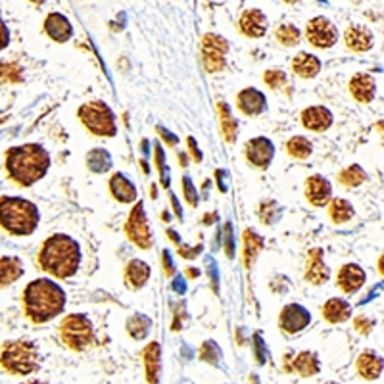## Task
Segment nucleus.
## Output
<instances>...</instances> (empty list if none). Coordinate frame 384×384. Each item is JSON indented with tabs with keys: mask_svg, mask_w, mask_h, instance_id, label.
Wrapping results in <instances>:
<instances>
[{
	"mask_svg": "<svg viewBox=\"0 0 384 384\" xmlns=\"http://www.w3.org/2000/svg\"><path fill=\"white\" fill-rule=\"evenodd\" d=\"M110 191H112V196L121 204H131L137 200V186L131 183L123 173H115L110 179Z\"/></svg>",
	"mask_w": 384,
	"mask_h": 384,
	"instance_id": "obj_21",
	"label": "nucleus"
},
{
	"mask_svg": "<svg viewBox=\"0 0 384 384\" xmlns=\"http://www.w3.org/2000/svg\"><path fill=\"white\" fill-rule=\"evenodd\" d=\"M125 232H127L131 242H135L138 248H142V250L152 248V230L148 225V217L145 214V204L142 202H138L137 206L131 209L129 219L125 225Z\"/></svg>",
	"mask_w": 384,
	"mask_h": 384,
	"instance_id": "obj_8",
	"label": "nucleus"
},
{
	"mask_svg": "<svg viewBox=\"0 0 384 384\" xmlns=\"http://www.w3.org/2000/svg\"><path fill=\"white\" fill-rule=\"evenodd\" d=\"M25 313L33 323H46L60 315L66 307V292L50 279H37L23 292Z\"/></svg>",
	"mask_w": 384,
	"mask_h": 384,
	"instance_id": "obj_1",
	"label": "nucleus"
},
{
	"mask_svg": "<svg viewBox=\"0 0 384 384\" xmlns=\"http://www.w3.org/2000/svg\"><path fill=\"white\" fill-rule=\"evenodd\" d=\"M365 279H367V275H365V271L360 265L348 263L338 273V286L346 294H353V292H357L365 284Z\"/></svg>",
	"mask_w": 384,
	"mask_h": 384,
	"instance_id": "obj_14",
	"label": "nucleus"
},
{
	"mask_svg": "<svg viewBox=\"0 0 384 384\" xmlns=\"http://www.w3.org/2000/svg\"><path fill=\"white\" fill-rule=\"evenodd\" d=\"M45 31L46 35L54 38L56 43H66L73 35V27H71L69 20L64 14H58V12L48 14L45 22Z\"/></svg>",
	"mask_w": 384,
	"mask_h": 384,
	"instance_id": "obj_18",
	"label": "nucleus"
},
{
	"mask_svg": "<svg viewBox=\"0 0 384 384\" xmlns=\"http://www.w3.org/2000/svg\"><path fill=\"white\" fill-rule=\"evenodd\" d=\"M352 315V306L340 298H330L323 306V317L329 323H344Z\"/></svg>",
	"mask_w": 384,
	"mask_h": 384,
	"instance_id": "obj_27",
	"label": "nucleus"
},
{
	"mask_svg": "<svg viewBox=\"0 0 384 384\" xmlns=\"http://www.w3.org/2000/svg\"><path fill=\"white\" fill-rule=\"evenodd\" d=\"M156 161H158V169H160V175L163 177V184L168 186V184H169V173H168V165H165V156H163V150H161V146H156Z\"/></svg>",
	"mask_w": 384,
	"mask_h": 384,
	"instance_id": "obj_41",
	"label": "nucleus"
},
{
	"mask_svg": "<svg viewBox=\"0 0 384 384\" xmlns=\"http://www.w3.org/2000/svg\"><path fill=\"white\" fill-rule=\"evenodd\" d=\"M217 112H219V119H221V133L227 142H235L238 135V121L235 119V115L230 114L229 106L225 102L217 104Z\"/></svg>",
	"mask_w": 384,
	"mask_h": 384,
	"instance_id": "obj_30",
	"label": "nucleus"
},
{
	"mask_svg": "<svg viewBox=\"0 0 384 384\" xmlns=\"http://www.w3.org/2000/svg\"><path fill=\"white\" fill-rule=\"evenodd\" d=\"M330 276V271L325 265L323 261V250L321 248H315L309 252V260H307V269H306V279L315 286L327 283Z\"/></svg>",
	"mask_w": 384,
	"mask_h": 384,
	"instance_id": "obj_19",
	"label": "nucleus"
},
{
	"mask_svg": "<svg viewBox=\"0 0 384 384\" xmlns=\"http://www.w3.org/2000/svg\"><path fill=\"white\" fill-rule=\"evenodd\" d=\"M237 104L238 110L246 115H260L267 108L265 94L258 89H244V91L238 92Z\"/></svg>",
	"mask_w": 384,
	"mask_h": 384,
	"instance_id": "obj_15",
	"label": "nucleus"
},
{
	"mask_svg": "<svg viewBox=\"0 0 384 384\" xmlns=\"http://www.w3.org/2000/svg\"><path fill=\"white\" fill-rule=\"evenodd\" d=\"M150 327H152V321L146 317V315H133L129 321H127V330L133 338L137 340H142V338L150 332Z\"/></svg>",
	"mask_w": 384,
	"mask_h": 384,
	"instance_id": "obj_36",
	"label": "nucleus"
},
{
	"mask_svg": "<svg viewBox=\"0 0 384 384\" xmlns=\"http://www.w3.org/2000/svg\"><path fill=\"white\" fill-rule=\"evenodd\" d=\"M60 337L68 348L81 352L87 346H91L92 338H94L91 319L84 317L83 313L68 315L60 325Z\"/></svg>",
	"mask_w": 384,
	"mask_h": 384,
	"instance_id": "obj_7",
	"label": "nucleus"
},
{
	"mask_svg": "<svg viewBox=\"0 0 384 384\" xmlns=\"http://www.w3.org/2000/svg\"><path fill=\"white\" fill-rule=\"evenodd\" d=\"M87 165L94 173H104L112 168V156L104 148H94L87 154Z\"/></svg>",
	"mask_w": 384,
	"mask_h": 384,
	"instance_id": "obj_32",
	"label": "nucleus"
},
{
	"mask_svg": "<svg viewBox=\"0 0 384 384\" xmlns=\"http://www.w3.org/2000/svg\"><path fill=\"white\" fill-rule=\"evenodd\" d=\"M302 123H304L306 129L323 133V131H327L332 125V114H330L329 108L325 106L306 108L302 112Z\"/></svg>",
	"mask_w": 384,
	"mask_h": 384,
	"instance_id": "obj_16",
	"label": "nucleus"
},
{
	"mask_svg": "<svg viewBox=\"0 0 384 384\" xmlns=\"http://www.w3.org/2000/svg\"><path fill=\"white\" fill-rule=\"evenodd\" d=\"M263 79H265V83H267L271 89H281V87L286 84V73L281 71V69H269V71H265Z\"/></svg>",
	"mask_w": 384,
	"mask_h": 384,
	"instance_id": "obj_39",
	"label": "nucleus"
},
{
	"mask_svg": "<svg viewBox=\"0 0 384 384\" xmlns=\"http://www.w3.org/2000/svg\"><path fill=\"white\" fill-rule=\"evenodd\" d=\"M161 260H163V267H165V273H168V275H173V263H171L169 252H163Z\"/></svg>",
	"mask_w": 384,
	"mask_h": 384,
	"instance_id": "obj_46",
	"label": "nucleus"
},
{
	"mask_svg": "<svg viewBox=\"0 0 384 384\" xmlns=\"http://www.w3.org/2000/svg\"><path fill=\"white\" fill-rule=\"evenodd\" d=\"M357 373L367 381H375L383 375V360L373 352H363L357 357Z\"/></svg>",
	"mask_w": 384,
	"mask_h": 384,
	"instance_id": "obj_26",
	"label": "nucleus"
},
{
	"mask_svg": "<svg viewBox=\"0 0 384 384\" xmlns=\"http://www.w3.org/2000/svg\"><path fill=\"white\" fill-rule=\"evenodd\" d=\"M23 275V263L20 258L6 256L0 258V286H8Z\"/></svg>",
	"mask_w": 384,
	"mask_h": 384,
	"instance_id": "obj_28",
	"label": "nucleus"
},
{
	"mask_svg": "<svg viewBox=\"0 0 384 384\" xmlns=\"http://www.w3.org/2000/svg\"><path fill=\"white\" fill-rule=\"evenodd\" d=\"M240 31L244 33L246 37L260 38L265 35L267 31V17L261 10H246L242 17H240Z\"/></svg>",
	"mask_w": 384,
	"mask_h": 384,
	"instance_id": "obj_17",
	"label": "nucleus"
},
{
	"mask_svg": "<svg viewBox=\"0 0 384 384\" xmlns=\"http://www.w3.org/2000/svg\"><path fill=\"white\" fill-rule=\"evenodd\" d=\"M330 194H332V186H330V183L325 177L313 175L306 181V196L311 206H327Z\"/></svg>",
	"mask_w": 384,
	"mask_h": 384,
	"instance_id": "obj_13",
	"label": "nucleus"
},
{
	"mask_svg": "<svg viewBox=\"0 0 384 384\" xmlns=\"http://www.w3.org/2000/svg\"><path fill=\"white\" fill-rule=\"evenodd\" d=\"M355 329L360 330V332H363V334H369V330L373 329V321L361 315V317L355 319Z\"/></svg>",
	"mask_w": 384,
	"mask_h": 384,
	"instance_id": "obj_42",
	"label": "nucleus"
},
{
	"mask_svg": "<svg viewBox=\"0 0 384 384\" xmlns=\"http://www.w3.org/2000/svg\"><path fill=\"white\" fill-rule=\"evenodd\" d=\"M79 119L96 137H115V115L102 100H92L79 108Z\"/></svg>",
	"mask_w": 384,
	"mask_h": 384,
	"instance_id": "obj_6",
	"label": "nucleus"
},
{
	"mask_svg": "<svg viewBox=\"0 0 384 384\" xmlns=\"http://www.w3.org/2000/svg\"><path fill=\"white\" fill-rule=\"evenodd\" d=\"M311 321V315L307 311L306 307L300 306V304H288V306L283 307L281 311V319H279V325L284 332L288 334H296L300 330H304Z\"/></svg>",
	"mask_w": 384,
	"mask_h": 384,
	"instance_id": "obj_11",
	"label": "nucleus"
},
{
	"mask_svg": "<svg viewBox=\"0 0 384 384\" xmlns=\"http://www.w3.org/2000/svg\"><path fill=\"white\" fill-rule=\"evenodd\" d=\"M284 2H288V4H296L298 0H284Z\"/></svg>",
	"mask_w": 384,
	"mask_h": 384,
	"instance_id": "obj_50",
	"label": "nucleus"
},
{
	"mask_svg": "<svg viewBox=\"0 0 384 384\" xmlns=\"http://www.w3.org/2000/svg\"><path fill=\"white\" fill-rule=\"evenodd\" d=\"M344 40L353 52H365L373 46V33L365 25H352L346 31Z\"/></svg>",
	"mask_w": 384,
	"mask_h": 384,
	"instance_id": "obj_22",
	"label": "nucleus"
},
{
	"mask_svg": "<svg viewBox=\"0 0 384 384\" xmlns=\"http://www.w3.org/2000/svg\"><path fill=\"white\" fill-rule=\"evenodd\" d=\"M23 81V68L15 61H0V84H15Z\"/></svg>",
	"mask_w": 384,
	"mask_h": 384,
	"instance_id": "obj_34",
	"label": "nucleus"
},
{
	"mask_svg": "<svg viewBox=\"0 0 384 384\" xmlns=\"http://www.w3.org/2000/svg\"><path fill=\"white\" fill-rule=\"evenodd\" d=\"M227 256L232 258L235 250H232V235H230V225H227Z\"/></svg>",
	"mask_w": 384,
	"mask_h": 384,
	"instance_id": "obj_47",
	"label": "nucleus"
},
{
	"mask_svg": "<svg viewBox=\"0 0 384 384\" xmlns=\"http://www.w3.org/2000/svg\"><path fill=\"white\" fill-rule=\"evenodd\" d=\"M229 50V43L215 33H207L202 38V61L209 73H217L225 69V56Z\"/></svg>",
	"mask_w": 384,
	"mask_h": 384,
	"instance_id": "obj_9",
	"label": "nucleus"
},
{
	"mask_svg": "<svg viewBox=\"0 0 384 384\" xmlns=\"http://www.w3.org/2000/svg\"><path fill=\"white\" fill-rule=\"evenodd\" d=\"M286 150L290 154L292 158H296V160H306L311 156L313 152V146L311 142L307 140L306 137H292L288 140V145H286Z\"/></svg>",
	"mask_w": 384,
	"mask_h": 384,
	"instance_id": "obj_35",
	"label": "nucleus"
},
{
	"mask_svg": "<svg viewBox=\"0 0 384 384\" xmlns=\"http://www.w3.org/2000/svg\"><path fill=\"white\" fill-rule=\"evenodd\" d=\"M31 2H35V4H43V2H46V0H31Z\"/></svg>",
	"mask_w": 384,
	"mask_h": 384,
	"instance_id": "obj_49",
	"label": "nucleus"
},
{
	"mask_svg": "<svg viewBox=\"0 0 384 384\" xmlns=\"http://www.w3.org/2000/svg\"><path fill=\"white\" fill-rule=\"evenodd\" d=\"M292 69H294L296 75L304 77V79H311L321 71V60L313 54L302 52L292 60Z\"/></svg>",
	"mask_w": 384,
	"mask_h": 384,
	"instance_id": "obj_25",
	"label": "nucleus"
},
{
	"mask_svg": "<svg viewBox=\"0 0 384 384\" xmlns=\"http://www.w3.org/2000/svg\"><path fill=\"white\" fill-rule=\"evenodd\" d=\"M327 384H337V383H327Z\"/></svg>",
	"mask_w": 384,
	"mask_h": 384,
	"instance_id": "obj_52",
	"label": "nucleus"
},
{
	"mask_svg": "<svg viewBox=\"0 0 384 384\" xmlns=\"http://www.w3.org/2000/svg\"><path fill=\"white\" fill-rule=\"evenodd\" d=\"M0 363L12 375H29L38 367V350L27 340L8 342L0 355Z\"/></svg>",
	"mask_w": 384,
	"mask_h": 384,
	"instance_id": "obj_5",
	"label": "nucleus"
},
{
	"mask_svg": "<svg viewBox=\"0 0 384 384\" xmlns=\"http://www.w3.org/2000/svg\"><path fill=\"white\" fill-rule=\"evenodd\" d=\"M158 133H160V137L168 142L169 146H175L177 142H179V138L175 137V135H171L168 129H163V127H158Z\"/></svg>",
	"mask_w": 384,
	"mask_h": 384,
	"instance_id": "obj_44",
	"label": "nucleus"
},
{
	"mask_svg": "<svg viewBox=\"0 0 384 384\" xmlns=\"http://www.w3.org/2000/svg\"><path fill=\"white\" fill-rule=\"evenodd\" d=\"M38 263L46 273L56 279H69L77 273L81 263V248L68 235H54L46 240L40 252Z\"/></svg>",
	"mask_w": 384,
	"mask_h": 384,
	"instance_id": "obj_3",
	"label": "nucleus"
},
{
	"mask_svg": "<svg viewBox=\"0 0 384 384\" xmlns=\"http://www.w3.org/2000/svg\"><path fill=\"white\" fill-rule=\"evenodd\" d=\"M150 279V265L142 260L129 261V265L125 269V281L131 288H142Z\"/></svg>",
	"mask_w": 384,
	"mask_h": 384,
	"instance_id": "obj_24",
	"label": "nucleus"
},
{
	"mask_svg": "<svg viewBox=\"0 0 384 384\" xmlns=\"http://www.w3.org/2000/svg\"><path fill=\"white\" fill-rule=\"evenodd\" d=\"M306 35H307V40H309L313 46H317V48H330V46L337 43L338 31L337 27L327 20V17L319 15V17L309 20Z\"/></svg>",
	"mask_w": 384,
	"mask_h": 384,
	"instance_id": "obj_10",
	"label": "nucleus"
},
{
	"mask_svg": "<svg viewBox=\"0 0 384 384\" xmlns=\"http://www.w3.org/2000/svg\"><path fill=\"white\" fill-rule=\"evenodd\" d=\"M189 148H191V154H194V161L202 160V152L198 150V146H196V140L192 137H189Z\"/></svg>",
	"mask_w": 384,
	"mask_h": 384,
	"instance_id": "obj_45",
	"label": "nucleus"
},
{
	"mask_svg": "<svg viewBox=\"0 0 384 384\" xmlns=\"http://www.w3.org/2000/svg\"><path fill=\"white\" fill-rule=\"evenodd\" d=\"M263 248V240L258 232H253L252 229L244 230V267L250 269L252 263L258 260V253Z\"/></svg>",
	"mask_w": 384,
	"mask_h": 384,
	"instance_id": "obj_31",
	"label": "nucleus"
},
{
	"mask_svg": "<svg viewBox=\"0 0 384 384\" xmlns=\"http://www.w3.org/2000/svg\"><path fill=\"white\" fill-rule=\"evenodd\" d=\"M183 189L184 196L189 200V204H191V206H198V194H196V189H194V184L191 183L189 177H183Z\"/></svg>",
	"mask_w": 384,
	"mask_h": 384,
	"instance_id": "obj_40",
	"label": "nucleus"
},
{
	"mask_svg": "<svg viewBox=\"0 0 384 384\" xmlns=\"http://www.w3.org/2000/svg\"><path fill=\"white\" fill-rule=\"evenodd\" d=\"M365 179H367V173L363 171V169L357 165V163H353L348 169H344L340 177H338V181L346 186H360L361 183H365Z\"/></svg>",
	"mask_w": 384,
	"mask_h": 384,
	"instance_id": "obj_37",
	"label": "nucleus"
},
{
	"mask_svg": "<svg viewBox=\"0 0 384 384\" xmlns=\"http://www.w3.org/2000/svg\"><path fill=\"white\" fill-rule=\"evenodd\" d=\"M145 371L146 378L150 384H160L161 371V348L158 342L146 346L145 350Z\"/></svg>",
	"mask_w": 384,
	"mask_h": 384,
	"instance_id": "obj_23",
	"label": "nucleus"
},
{
	"mask_svg": "<svg viewBox=\"0 0 384 384\" xmlns=\"http://www.w3.org/2000/svg\"><path fill=\"white\" fill-rule=\"evenodd\" d=\"M273 156H275V146H273V142L269 138L258 137L248 140V145H246V158H248V161L252 165L260 169L269 168V163L273 161Z\"/></svg>",
	"mask_w": 384,
	"mask_h": 384,
	"instance_id": "obj_12",
	"label": "nucleus"
},
{
	"mask_svg": "<svg viewBox=\"0 0 384 384\" xmlns=\"http://www.w3.org/2000/svg\"><path fill=\"white\" fill-rule=\"evenodd\" d=\"M319 360L313 352H302L292 361L290 371H296L302 376H313L319 373Z\"/></svg>",
	"mask_w": 384,
	"mask_h": 384,
	"instance_id": "obj_29",
	"label": "nucleus"
},
{
	"mask_svg": "<svg viewBox=\"0 0 384 384\" xmlns=\"http://www.w3.org/2000/svg\"><path fill=\"white\" fill-rule=\"evenodd\" d=\"M25 384H46V383H38V381H33V383H25Z\"/></svg>",
	"mask_w": 384,
	"mask_h": 384,
	"instance_id": "obj_51",
	"label": "nucleus"
},
{
	"mask_svg": "<svg viewBox=\"0 0 384 384\" xmlns=\"http://www.w3.org/2000/svg\"><path fill=\"white\" fill-rule=\"evenodd\" d=\"M330 219L334 223H346L353 217V206L344 198H334L329 206Z\"/></svg>",
	"mask_w": 384,
	"mask_h": 384,
	"instance_id": "obj_33",
	"label": "nucleus"
},
{
	"mask_svg": "<svg viewBox=\"0 0 384 384\" xmlns=\"http://www.w3.org/2000/svg\"><path fill=\"white\" fill-rule=\"evenodd\" d=\"M10 43V31H8L6 23L2 22V17H0V50H4Z\"/></svg>",
	"mask_w": 384,
	"mask_h": 384,
	"instance_id": "obj_43",
	"label": "nucleus"
},
{
	"mask_svg": "<svg viewBox=\"0 0 384 384\" xmlns=\"http://www.w3.org/2000/svg\"><path fill=\"white\" fill-rule=\"evenodd\" d=\"M350 92L353 94V98L363 104H369L371 100L375 98L376 84L375 79L369 73H355L350 81Z\"/></svg>",
	"mask_w": 384,
	"mask_h": 384,
	"instance_id": "obj_20",
	"label": "nucleus"
},
{
	"mask_svg": "<svg viewBox=\"0 0 384 384\" xmlns=\"http://www.w3.org/2000/svg\"><path fill=\"white\" fill-rule=\"evenodd\" d=\"M300 38H302V33L292 23H284L276 29V40L284 46H296L300 43Z\"/></svg>",
	"mask_w": 384,
	"mask_h": 384,
	"instance_id": "obj_38",
	"label": "nucleus"
},
{
	"mask_svg": "<svg viewBox=\"0 0 384 384\" xmlns=\"http://www.w3.org/2000/svg\"><path fill=\"white\" fill-rule=\"evenodd\" d=\"M256 342H258V346H256V350H258V360H260V363H265V355H263V342H261V337H256Z\"/></svg>",
	"mask_w": 384,
	"mask_h": 384,
	"instance_id": "obj_48",
	"label": "nucleus"
},
{
	"mask_svg": "<svg viewBox=\"0 0 384 384\" xmlns=\"http://www.w3.org/2000/svg\"><path fill=\"white\" fill-rule=\"evenodd\" d=\"M50 168V154L40 145L14 146L6 152V171L22 186L40 181Z\"/></svg>",
	"mask_w": 384,
	"mask_h": 384,
	"instance_id": "obj_2",
	"label": "nucleus"
},
{
	"mask_svg": "<svg viewBox=\"0 0 384 384\" xmlns=\"http://www.w3.org/2000/svg\"><path fill=\"white\" fill-rule=\"evenodd\" d=\"M38 215L37 206L25 198H17V196H4L0 198V225L12 232V235H31L37 229Z\"/></svg>",
	"mask_w": 384,
	"mask_h": 384,
	"instance_id": "obj_4",
	"label": "nucleus"
}]
</instances>
